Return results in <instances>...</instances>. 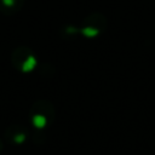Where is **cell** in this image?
Here are the masks:
<instances>
[{"mask_svg":"<svg viewBox=\"0 0 155 155\" xmlns=\"http://www.w3.org/2000/svg\"><path fill=\"white\" fill-rule=\"evenodd\" d=\"M53 114H54V111H53L52 104L50 102L39 101L33 105V108L29 113V116H30V120H31V124L34 125V127L42 130L52 122Z\"/></svg>","mask_w":155,"mask_h":155,"instance_id":"6da1fadb","label":"cell"},{"mask_svg":"<svg viewBox=\"0 0 155 155\" xmlns=\"http://www.w3.org/2000/svg\"><path fill=\"white\" fill-rule=\"evenodd\" d=\"M13 67L22 73H30L38 64V58L34 52L27 46L17 47L11 56Z\"/></svg>","mask_w":155,"mask_h":155,"instance_id":"7a4b0ae2","label":"cell"},{"mask_svg":"<svg viewBox=\"0 0 155 155\" xmlns=\"http://www.w3.org/2000/svg\"><path fill=\"white\" fill-rule=\"evenodd\" d=\"M82 24V34L87 38H94L107 29V18L101 13H94L85 18Z\"/></svg>","mask_w":155,"mask_h":155,"instance_id":"3957f363","label":"cell"},{"mask_svg":"<svg viewBox=\"0 0 155 155\" xmlns=\"http://www.w3.org/2000/svg\"><path fill=\"white\" fill-rule=\"evenodd\" d=\"M24 0H0V11L4 15H13L21 10Z\"/></svg>","mask_w":155,"mask_h":155,"instance_id":"277c9868","label":"cell"},{"mask_svg":"<svg viewBox=\"0 0 155 155\" xmlns=\"http://www.w3.org/2000/svg\"><path fill=\"white\" fill-rule=\"evenodd\" d=\"M6 133L10 136L11 142L15 143V144H22V143L27 139V136H28L27 130L23 128L22 126H17L16 130H13V128L11 127L8 131H6Z\"/></svg>","mask_w":155,"mask_h":155,"instance_id":"5b68a950","label":"cell"},{"mask_svg":"<svg viewBox=\"0 0 155 155\" xmlns=\"http://www.w3.org/2000/svg\"><path fill=\"white\" fill-rule=\"evenodd\" d=\"M2 149V144H1V142H0V150Z\"/></svg>","mask_w":155,"mask_h":155,"instance_id":"8992f818","label":"cell"}]
</instances>
